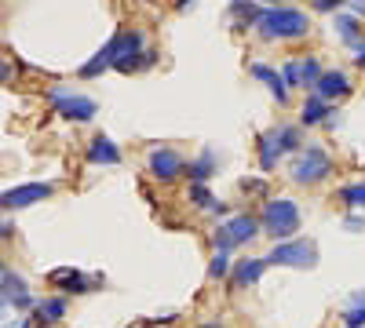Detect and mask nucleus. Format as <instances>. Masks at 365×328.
I'll use <instances>...</instances> for the list:
<instances>
[{
  "label": "nucleus",
  "mask_w": 365,
  "mask_h": 328,
  "mask_svg": "<svg viewBox=\"0 0 365 328\" xmlns=\"http://www.w3.org/2000/svg\"><path fill=\"white\" fill-rule=\"evenodd\" d=\"M249 73H252L256 80H263V84L270 88V95L278 99L282 106L289 102V88H285V80H282V73H278V70H270V66H263V63H252V66H249Z\"/></svg>",
  "instance_id": "nucleus-17"
},
{
  "label": "nucleus",
  "mask_w": 365,
  "mask_h": 328,
  "mask_svg": "<svg viewBox=\"0 0 365 328\" xmlns=\"http://www.w3.org/2000/svg\"><path fill=\"white\" fill-rule=\"evenodd\" d=\"M8 77H11V70H8L4 63H0V80H8Z\"/></svg>",
  "instance_id": "nucleus-33"
},
{
  "label": "nucleus",
  "mask_w": 365,
  "mask_h": 328,
  "mask_svg": "<svg viewBox=\"0 0 365 328\" xmlns=\"http://www.w3.org/2000/svg\"><path fill=\"white\" fill-rule=\"evenodd\" d=\"M336 33H340V41L351 48L354 41H361V26H358L354 15H336Z\"/></svg>",
  "instance_id": "nucleus-26"
},
{
  "label": "nucleus",
  "mask_w": 365,
  "mask_h": 328,
  "mask_svg": "<svg viewBox=\"0 0 365 328\" xmlns=\"http://www.w3.org/2000/svg\"><path fill=\"white\" fill-rule=\"evenodd\" d=\"M256 29L263 41H303L311 33V18L299 8H263Z\"/></svg>",
  "instance_id": "nucleus-1"
},
{
  "label": "nucleus",
  "mask_w": 365,
  "mask_h": 328,
  "mask_svg": "<svg viewBox=\"0 0 365 328\" xmlns=\"http://www.w3.org/2000/svg\"><path fill=\"white\" fill-rule=\"evenodd\" d=\"M351 51H354V63H358V66H365V41H354V44H351Z\"/></svg>",
  "instance_id": "nucleus-28"
},
{
  "label": "nucleus",
  "mask_w": 365,
  "mask_h": 328,
  "mask_svg": "<svg viewBox=\"0 0 365 328\" xmlns=\"http://www.w3.org/2000/svg\"><path fill=\"white\" fill-rule=\"evenodd\" d=\"M303 216H299V204L292 197H270L259 208V230L274 241H292L296 230H299Z\"/></svg>",
  "instance_id": "nucleus-2"
},
{
  "label": "nucleus",
  "mask_w": 365,
  "mask_h": 328,
  "mask_svg": "<svg viewBox=\"0 0 365 328\" xmlns=\"http://www.w3.org/2000/svg\"><path fill=\"white\" fill-rule=\"evenodd\" d=\"M263 4H278V0H263Z\"/></svg>",
  "instance_id": "nucleus-35"
},
{
  "label": "nucleus",
  "mask_w": 365,
  "mask_h": 328,
  "mask_svg": "<svg viewBox=\"0 0 365 328\" xmlns=\"http://www.w3.org/2000/svg\"><path fill=\"white\" fill-rule=\"evenodd\" d=\"M190 201H194V208H201V212H212V216H223L227 208L212 197V190L205 186V183H190Z\"/></svg>",
  "instance_id": "nucleus-19"
},
{
  "label": "nucleus",
  "mask_w": 365,
  "mask_h": 328,
  "mask_svg": "<svg viewBox=\"0 0 365 328\" xmlns=\"http://www.w3.org/2000/svg\"><path fill=\"white\" fill-rule=\"evenodd\" d=\"M4 328H29V324H26V317H15V321H8Z\"/></svg>",
  "instance_id": "nucleus-31"
},
{
  "label": "nucleus",
  "mask_w": 365,
  "mask_h": 328,
  "mask_svg": "<svg viewBox=\"0 0 365 328\" xmlns=\"http://www.w3.org/2000/svg\"><path fill=\"white\" fill-rule=\"evenodd\" d=\"M274 135H278V146H282V154H299V150H303L299 128H292V125H278V128H274Z\"/></svg>",
  "instance_id": "nucleus-23"
},
{
  "label": "nucleus",
  "mask_w": 365,
  "mask_h": 328,
  "mask_svg": "<svg viewBox=\"0 0 365 328\" xmlns=\"http://www.w3.org/2000/svg\"><path fill=\"white\" fill-rule=\"evenodd\" d=\"M322 77V66H318V58H289V63L282 66V80L285 88H311L314 92V84Z\"/></svg>",
  "instance_id": "nucleus-9"
},
{
  "label": "nucleus",
  "mask_w": 365,
  "mask_h": 328,
  "mask_svg": "<svg viewBox=\"0 0 365 328\" xmlns=\"http://www.w3.org/2000/svg\"><path fill=\"white\" fill-rule=\"evenodd\" d=\"M15 233V226L11 223H0V241H4V237H11Z\"/></svg>",
  "instance_id": "nucleus-30"
},
{
  "label": "nucleus",
  "mask_w": 365,
  "mask_h": 328,
  "mask_svg": "<svg viewBox=\"0 0 365 328\" xmlns=\"http://www.w3.org/2000/svg\"><path fill=\"white\" fill-rule=\"evenodd\" d=\"M201 328H223V324H216V321H205Z\"/></svg>",
  "instance_id": "nucleus-34"
},
{
  "label": "nucleus",
  "mask_w": 365,
  "mask_h": 328,
  "mask_svg": "<svg viewBox=\"0 0 365 328\" xmlns=\"http://www.w3.org/2000/svg\"><path fill=\"white\" fill-rule=\"evenodd\" d=\"M332 113H336V106H332V102H325V99H318L314 92H311V99L307 102H303V110H299V125L303 128H318V125H336V117H332Z\"/></svg>",
  "instance_id": "nucleus-12"
},
{
  "label": "nucleus",
  "mask_w": 365,
  "mask_h": 328,
  "mask_svg": "<svg viewBox=\"0 0 365 328\" xmlns=\"http://www.w3.org/2000/svg\"><path fill=\"white\" fill-rule=\"evenodd\" d=\"M340 204L351 212H365V183H347L340 190Z\"/></svg>",
  "instance_id": "nucleus-25"
},
{
  "label": "nucleus",
  "mask_w": 365,
  "mask_h": 328,
  "mask_svg": "<svg viewBox=\"0 0 365 328\" xmlns=\"http://www.w3.org/2000/svg\"><path fill=\"white\" fill-rule=\"evenodd\" d=\"M347 226H351V230H361L365 219H361V216H347Z\"/></svg>",
  "instance_id": "nucleus-29"
},
{
  "label": "nucleus",
  "mask_w": 365,
  "mask_h": 328,
  "mask_svg": "<svg viewBox=\"0 0 365 328\" xmlns=\"http://www.w3.org/2000/svg\"><path fill=\"white\" fill-rule=\"evenodd\" d=\"M48 197H55L51 183H22V186H11L0 194V212H19V208H29V204L48 201Z\"/></svg>",
  "instance_id": "nucleus-8"
},
{
  "label": "nucleus",
  "mask_w": 365,
  "mask_h": 328,
  "mask_svg": "<svg viewBox=\"0 0 365 328\" xmlns=\"http://www.w3.org/2000/svg\"><path fill=\"white\" fill-rule=\"evenodd\" d=\"M263 270H267L263 255L259 259H237V266L230 270V288H252V285H259Z\"/></svg>",
  "instance_id": "nucleus-13"
},
{
  "label": "nucleus",
  "mask_w": 365,
  "mask_h": 328,
  "mask_svg": "<svg viewBox=\"0 0 365 328\" xmlns=\"http://www.w3.org/2000/svg\"><path fill=\"white\" fill-rule=\"evenodd\" d=\"M230 270H234L230 252H216L208 259V281H230Z\"/></svg>",
  "instance_id": "nucleus-24"
},
{
  "label": "nucleus",
  "mask_w": 365,
  "mask_h": 328,
  "mask_svg": "<svg viewBox=\"0 0 365 328\" xmlns=\"http://www.w3.org/2000/svg\"><path fill=\"white\" fill-rule=\"evenodd\" d=\"M88 164H106V168L120 164V150H117V142H113L110 135H96V139L88 142Z\"/></svg>",
  "instance_id": "nucleus-15"
},
{
  "label": "nucleus",
  "mask_w": 365,
  "mask_h": 328,
  "mask_svg": "<svg viewBox=\"0 0 365 328\" xmlns=\"http://www.w3.org/2000/svg\"><path fill=\"white\" fill-rule=\"evenodd\" d=\"M51 102H55V113H63L66 121H77V125H88L91 117L99 113V102L91 95H81V92H70V88H51Z\"/></svg>",
  "instance_id": "nucleus-6"
},
{
  "label": "nucleus",
  "mask_w": 365,
  "mask_h": 328,
  "mask_svg": "<svg viewBox=\"0 0 365 328\" xmlns=\"http://www.w3.org/2000/svg\"><path fill=\"white\" fill-rule=\"evenodd\" d=\"M263 15V8L249 4V0H234V8H230V18L237 22V29H245V26H256Z\"/></svg>",
  "instance_id": "nucleus-22"
},
{
  "label": "nucleus",
  "mask_w": 365,
  "mask_h": 328,
  "mask_svg": "<svg viewBox=\"0 0 365 328\" xmlns=\"http://www.w3.org/2000/svg\"><path fill=\"white\" fill-rule=\"evenodd\" d=\"M37 317H41L44 324L63 321V317H66V300H63V295H48V300H41V303H37Z\"/></svg>",
  "instance_id": "nucleus-20"
},
{
  "label": "nucleus",
  "mask_w": 365,
  "mask_h": 328,
  "mask_svg": "<svg viewBox=\"0 0 365 328\" xmlns=\"http://www.w3.org/2000/svg\"><path fill=\"white\" fill-rule=\"evenodd\" d=\"M256 154H259V168H263V171H274V168H278V161H282L285 154H282V146H278V135H274V128L259 135Z\"/></svg>",
  "instance_id": "nucleus-18"
},
{
  "label": "nucleus",
  "mask_w": 365,
  "mask_h": 328,
  "mask_svg": "<svg viewBox=\"0 0 365 328\" xmlns=\"http://www.w3.org/2000/svg\"><path fill=\"white\" fill-rule=\"evenodd\" d=\"M26 310V307H34V295H29L26 281L11 270L0 274V310Z\"/></svg>",
  "instance_id": "nucleus-10"
},
{
  "label": "nucleus",
  "mask_w": 365,
  "mask_h": 328,
  "mask_svg": "<svg viewBox=\"0 0 365 328\" xmlns=\"http://www.w3.org/2000/svg\"><path fill=\"white\" fill-rule=\"evenodd\" d=\"M351 77L344 73V70H322V77H318V84H314V95L318 99H325V102H336V99H344V95H351Z\"/></svg>",
  "instance_id": "nucleus-11"
},
{
  "label": "nucleus",
  "mask_w": 365,
  "mask_h": 328,
  "mask_svg": "<svg viewBox=\"0 0 365 328\" xmlns=\"http://www.w3.org/2000/svg\"><path fill=\"white\" fill-rule=\"evenodd\" d=\"M351 8H354V15H365V0H351Z\"/></svg>",
  "instance_id": "nucleus-32"
},
{
  "label": "nucleus",
  "mask_w": 365,
  "mask_h": 328,
  "mask_svg": "<svg viewBox=\"0 0 365 328\" xmlns=\"http://www.w3.org/2000/svg\"><path fill=\"white\" fill-rule=\"evenodd\" d=\"M332 157H329V150H322V146H303V150L292 157V164H289V175H292V183L296 186H318V183H325V179L332 175Z\"/></svg>",
  "instance_id": "nucleus-3"
},
{
  "label": "nucleus",
  "mask_w": 365,
  "mask_h": 328,
  "mask_svg": "<svg viewBox=\"0 0 365 328\" xmlns=\"http://www.w3.org/2000/svg\"><path fill=\"white\" fill-rule=\"evenodd\" d=\"M0 274H4V263H0Z\"/></svg>",
  "instance_id": "nucleus-36"
},
{
  "label": "nucleus",
  "mask_w": 365,
  "mask_h": 328,
  "mask_svg": "<svg viewBox=\"0 0 365 328\" xmlns=\"http://www.w3.org/2000/svg\"><path fill=\"white\" fill-rule=\"evenodd\" d=\"M216 171H220V161H216V150H212V146H205L201 157H194V161L187 164L190 183H208V179L216 175Z\"/></svg>",
  "instance_id": "nucleus-16"
},
{
  "label": "nucleus",
  "mask_w": 365,
  "mask_h": 328,
  "mask_svg": "<svg viewBox=\"0 0 365 328\" xmlns=\"http://www.w3.org/2000/svg\"><path fill=\"white\" fill-rule=\"evenodd\" d=\"M146 171L158 179V183H172V179L187 175V161H182L179 150H172V146H158V150H150L146 157Z\"/></svg>",
  "instance_id": "nucleus-7"
},
{
  "label": "nucleus",
  "mask_w": 365,
  "mask_h": 328,
  "mask_svg": "<svg viewBox=\"0 0 365 328\" xmlns=\"http://www.w3.org/2000/svg\"><path fill=\"white\" fill-rule=\"evenodd\" d=\"M48 285L63 288V292H70V295L91 292V281H88L81 270H73V266H58V270H51V274H48Z\"/></svg>",
  "instance_id": "nucleus-14"
},
{
  "label": "nucleus",
  "mask_w": 365,
  "mask_h": 328,
  "mask_svg": "<svg viewBox=\"0 0 365 328\" xmlns=\"http://www.w3.org/2000/svg\"><path fill=\"white\" fill-rule=\"evenodd\" d=\"M344 328H365V288L351 295V307L344 310Z\"/></svg>",
  "instance_id": "nucleus-21"
},
{
  "label": "nucleus",
  "mask_w": 365,
  "mask_h": 328,
  "mask_svg": "<svg viewBox=\"0 0 365 328\" xmlns=\"http://www.w3.org/2000/svg\"><path fill=\"white\" fill-rule=\"evenodd\" d=\"M267 266H292V270H314L318 266V245L311 237H292V241H274V248L263 255Z\"/></svg>",
  "instance_id": "nucleus-4"
},
{
  "label": "nucleus",
  "mask_w": 365,
  "mask_h": 328,
  "mask_svg": "<svg viewBox=\"0 0 365 328\" xmlns=\"http://www.w3.org/2000/svg\"><path fill=\"white\" fill-rule=\"evenodd\" d=\"M347 0H314V8L318 11H336V8H344Z\"/></svg>",
  "instance_id": "nucleus-27"
},
{
  "label": "nucleus",
  "mask_w": 365,
  "mask_h": 328,
  "mask_svg": "<svg viewBox=\"0 0 365 328\" xmlns=\"http://www.w3.org/2000/svg\"><path fill=\"white\" fill-rule=\"evenodd\" d=\"M259 216H249V212H241V216H230L227 223L216 226V233H212V245H216V252H230L237 245H249L252 237H259Z\"/></svg>",
  "instance_id": "nucleus-5"
}]
</instances>
